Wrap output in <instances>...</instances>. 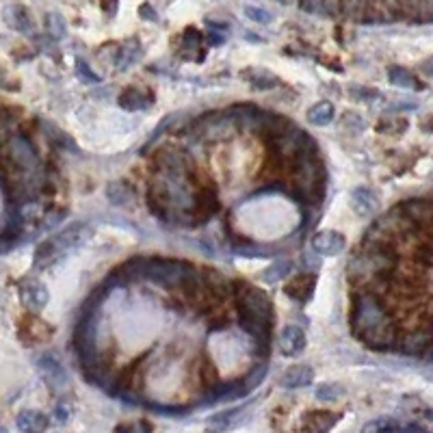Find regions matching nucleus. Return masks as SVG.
<instances>
[{
  "instance_id": "obj_25",
  "label": "nucleus",
  "mask_w": 433,
  "mask_h": 433,
  "mask_svg": "<svg viewBox=\"0 0 433 433\" xmlns=\"http://www.w3.org/2000/svg\"><path fill=\"white\" fill-rule=\"evenodd\" d=\"M11 11L15 13V20H11V24H13V27H15L17 31H22V33L31 31V20H29L27 11L22 9V7H13Z\"/></svg>"
},
{
  "instance_id": "obj_15",
  "label": "nucleus",
  "mask_w": 433,
  "mask_h": 433,
  "mask_svg": "<svg viewBox=\"0 0 433 433\" xmlns=\"http://www.w3.org/2000/svg\"><path fill=\"white\" fill-rule=\"evenodd\" d=\"M85 236V225L83 223H72L70 227H65V230H61L52 241L55 245L59 247V252H63V249H70V247H76Z\"/></svg>"
},
{
  "instance_id": "obj_24",
  "label": "nucleus",
  "mask_w": 433,
  "mask_h": 433,
  "mask_svg": "<svg viewBox=\"0 0 433 433\" xmlns=\"http://www.w3.org/2000/svg\"><path fill=\"white\" fill-rule=\"evenodd\" d=\"M130 197V191L126 189V185H122V182H113V185H108V199L113 204H124L128 201Z\"/></svg>"
},
{
  "instance_id": "obj_26",
  "label": "nucleus",
  "mask_w": 433,
  "mask_h": 433,
  "mask_svg": "<svg viewBox=\"0 0 433 433\" xmlns=\"http://www.w3.org/2000/svg\"><path fill=\"white\" fill-rule=\"evenodd\" d=\"M264 375H267L264 364H260V367H254V371L245 377V390H252V388H256V385L264 379Z\"/></svg>"
},
{
  "instance_id": "obj_22",
  "label": "nucleus",
  "mask_w": 433,
  "mask_h": 433,
  "mask_svg": "<svg viewBox=\"0 0 433 433\" xmlns=\"http://www.w3.org/2000/svg\"><path fill=\"white\" fill-rule=\"evenodd\" d=\"M343 397V388H340L338 383H323L316 388V399L318 401H325V403H332L336 399Z\"/></svg>"
},
{
  "instance_id": "obj_13",
  "label": "nucleus",
  "mask_w": 433,
  "mask_h": 433,
  "mask_svg": "<svg viewBox=\"0 0 433 433\" xmlns=\"http://www.w3.org/2000/svg\"><path fill=\"white\" fill-rule=\"evenodd\" d=\"M17 429L22 433H43L48 429V418H45L41 412H33V409H27V412L17 414Z\"/></svg>"
},
{
  "instance_id": "obj_19",
  "label": "nucleus",
  "mask_w": 433,
  "mask_h": 433,
  "mask_svg": "<svg viewBox=\"0 0 433 433\" xmlns=\"http://www.w3.org/2000/svg\"><path fill=\"white\" fill-rule=\"evenodd\" d=\"M308 120L316 126L329 124L334 120V104L332 102H318L308 111Z\"/></svg>"
},
{
  "instance_id": "obj_18",
  "label": "nucleus",
  "mask_w": 433,
  "mask_h": 433,
  "mask_svg": "<svg viewBox=\"0 0 433 433\" xmlns=\"http://www.w3.org/2000/svg\"><path fill=\"white\" fill-rule=\"evenodd\" d=\"M292 264L288 260H280L276 264H269L262 273H260V280L267 282V284H276V282H282L288 273H290Z\"/></svg>"
},
{
  "instance_id": "obj_9",
  "label": "nucleus",
  "mask_w": 433,
  "mask_h": 433,
  "mask_svg": "<svg viewBox=\"0 0 433 433\" xmlns=\"http://www.w3.org/2000/svg\"><path fill=\"white\" fill-rule=\"evenodd\" d=\"M343 249H345V236L338 232L325 230L312 239V252H316L318 256H338Z\"/></svg>"
},
{
  "instance_id": "obj_23",
  "label": "nucleus",
  "mask_w": 433,
  "mask_h": 433,
  "mask_svg": "<svg viewBox=\"0 0 433 433\" xmlns=\"http://www.w3.org/2000/svg\"><path fill=\"white\" fill-rule=\"evenodd\" d=\"M124 59H120V67H122V70H124V67H128L130 63H134L136 61V57H139L141 55V45L139 43H136V41H128L126 45H124Z\"/></svg>"
},
{
  "instance_id": "obj_4",
  "label": "nucleus",
  "mask_w": 433,
  "mask_h": 433,
  "mask_svg": "<svg viewBox=\"0 0 433 433\" xmlns=\"http://www.w3.org/2000/svg\"><path fill=\"white\" fill-rule=\"evenodd\" d=\"M197 271L189 262H180V260H148L145 264V280L158 284V286H167V288H185L187 282H191Z\"/></svg>"
},
{
  "instance_id": "obj_2",
  "label": "nucleus",
  "mask_w": 433,
  "mask_h": 433,
  "mask_svg": "<svg viewBox=\"0 0 433 433\" xmlns=\"http://www.w3.org/2000/svg\"><path fill=\"white\" fill-rule=\"evenodd\" d=\"M236 308H239V323L249 338L256 340L258 351L267 353L269 338H271V301L267 294L245 282H236Z\"/></svg>"
},
{
  "instance_id": "obj_7",
  "label": "nucleus",
  "mask_w": 433,
  "mask_h": 433,
  "mask_svg": "<svg viewBox=\"0 0 433 433\" xmlns=\"http://www.w3.org/2000/svg\"><path fill=\"white\" fill-rule=\"evenodd\" d=\"M314 284H316V278L312 273H299V276H294L286 286H284V292L292 301H299V304H306L312 299V292H314Z\"/></svg>"
},
{
  "instance_id": "obj_10",
  "label": "nucleus",
  "mask_w": 433,
  "mask_h": 433,
  "mask_svg": "<svg viewBox=\"0 0 433 433\" xmlns=\"http://www.w3.org/2000/svg\"><path fill=\"white\" fill-rule=\"evenodd\" d=\"M278 345H280V351L284 355H297L306 347V334L299 325H286L280 332Z\"/></svg>"
},
{
  "instance_id": "obj_17",
  "label": "nucleus",
  "mask_w": 433,
  "mask_h": 433,
  "mask_svg": "<svg viewBox=\"0 0 433 433\" xmlns=\"http://www.w3.org/2000/svg\"><path fill=\"white\" fill-rule=\"evenodd\" d=\"M148 104H150V98L139 89H126L120 96V106L126 111H139V108H145Z\"/></svg>"
},
{
  "instance_id": "obj_32",
  "label": "nucleus",
  "mask_w": 433,
  "mask_h": 433,
  "mask_svg": "<svg viewBox=\"0 0 433 433\" xmlns=\"http://www.w3.org/2000/svg\"><path fill=\"white\" fill-rule=\"evenodd\" d=\"M397 5H401L405 11H414V9H418L420 0H397Z\"/></svg>"
},
{
  "instance_id": "obj_30",
  "label": "nucleus",
  "mask_w": 433,
  "mask_h": 433,
  "mask_svg": "<svg viewBox=\"0 0 433 433\" xmlns=\"http://www.w3.org/2000/svg\"><path fill=\"white\" fill-rule=\"evenodd\" d=\"M390 425V420L388 418H377V420H371L367 427L362 429V433H381L385 427Z\"/></svg>"
},
{
  "instance_id": "obj_8",
  "label": "nucleus",
  "mask_w": 433,
  "mask_h": 433,
  "mask_svg": "<svg viewBox=\"0 0 433 433\" xmlns=\"http://www.w3.org/2000/svg\"><path fill=\"white\" fill-rule=\"evenodd\" d=\"M37 367L43 375V379L48 381L50 388L55 390H61L63 385L67 383V375H65V369L61 367V362L52 355H41L37 357Z\"/></svg>"
},
{
  "instance_id": "obj_27",
  "label": "nucleus",
  "mask_w": 433,
  "mask_h": 433,
  "mask_svg": "<svg viewBox=\"0 0 433 433\" xmlns=\"http://www.w3.org/2000/svg\"><path fill=\"white\" fill-rule=\"evenodd\" d=\"M247 78L252 80L254 87H260V89H267V87L276 85V78H273L271 74H267V72H260V76H249V74H247Z\"/></svg>"
},
{
  "instance_id": "obj_31",
  "label": "nucleus",
  "mask_w": 433,
  "mask_h": 433,
  "mask_svg": "<svg viewBox=\"0 0 433 433\" xmlns=\"http://www.w3.org/2000/svg\"><path fill=\"white\" fill-rule=\"evenodd\" d=\"M55 416H57V423H65L67 418H70V409L63 407V405H57V409H55Z\"/></svg>"
},
{
  "instance_id": "obj_1",
  "label": "nucleus",
  "mask_w": 433,
  "mask_h": 433,
  "mask_svg": "<svg viewBox=\"0 0 433 433\" xmlns=\"http://www.w3.org/2000/svg\"><path fill=\"white\" fill-rule=\"evenodd\" d=\"M351 329L364 345L377 351H397L399 327L388 314L381 297L369 290L353 292L351 306Z\"/></svg>"
},
{
  "instance_id": "obj_5",
  "label": "nucleus",
  "mask_w": 433,
  "mask_h": 433,
  "mask_svg": "<svg viewBox=\"0 0 433 433\" xmlns=\"http://www.w3.org/2000/svg\"><path fill=\"white\" fill-rule=\"evenodd\" d=\"M5 165H15V169H22L29 176L41 173V165L33 145L20 134L5 136Z\"/></svg>"
},
{
  "instance_id": "obj_16",
  "label": "nucleus",
  "mask_w": 433,
  "mask_h": 433,
  "mask_svg": "<svg viewBox=\"0 0 433 433\" xmlns=\"http://www.w3.org/2000/svg\"><path fill=\"white\" fill-rule=\"evenodd\" d=\"M351 206H353V211H355L357 215H369V213H373L375 206H377L375 193H373L371 189H364V187L355 189L353 195H351Z\"/></svg>"
},
{
  "instance_id": "obj_21",
  "label": "nucleus",
  "mask_w": 433,
  "mask_h": 433,
  "mask_svg": "<svg viewBox=\"0 0 433 433\" xmlns=\"http://www.w3.org/2000/svg\"><path fill=\"white\" fill-rule=\"evenodd\" d=\"M59 254V247L55 245V241H43L37 249H35V264L37 267H45V262H52L55 256Z\"/></svg>"
},
{
  "instance_id": "obj_29",
  "label": "nucleus",
  "mask_w": 433,
  "mask_h": 433,
  "mask_svg": "<svg viewBox=\"0 0 433 433\" xmlns=\"http://www.w3.org/2000/svg\"><path fill=\"white\" fill-rule=\"evenodd\" d=\"M48 29L55 37H61L65 33V24H63V20L59 15H48Z\"/></svg>"
},
{
  "instance_id": "obj_12",
  "label": "nucleus",
  "mask_w": 433,
  "mask_h": 433,
  "mask_svg": "<svg viewBox=\"0 0 433 433\" xmlns=\"http://www.w3.org/2000/svg\"><path fill=\"white\" fill-rule=\"evenodd\" d=\"M338 420V414L334 412H312L304 418L306 433H327Z\"/></svg>"
},
{
  "instance_id": "obj_6",
  "label": "nucleus",
  "mask_w": 433,
  "mask_h": 433,
  "mask_svg": "<svg viewBox=\"0 0 433 433\" xmlns=\"http://www.w3.org/2000/svg\"><path fill=\"white\" fill-rule=\"evenodd\" d=\"M397 351L405 355H427L433 351V332L429 325H418L399 336Z\"/></svg>"
},
{
  "instance_id": "obj_33",
  "label": "nucleus",
  "mask_w": 433,
  "mask_h": 433,
  "mask_svg": "<svg viewBox=\"0 0 433 433\" xmlns=\"http://www.w3.org/2000/svg\"><path fill=\"white\" fill-rule=\"evenodd\" d=\"M423 70H425V72H427V74H429V76L433 78V59H429V61H427V63L423 65Z\"/></svg>"
},
{
  "instance_id": "obj_34",
  "label": "nucleus",
  "mask_w": 433,
  "mask_h": 433,
  "mask_svg": "<svg viewBox=\"0 0 433 433\" xmlns=\"http://www.w3.org/2000/svg\"><path fill=\"white\" fill-rule=\"evenodd\" d=\"M3 433H7V431H5V429H3Z\"/></svg>"
},
{
  "instance_id": "obj_11",
  "label": "nucleus",
  "mask_w": 433,
  "mask_h": 433,
  "mask_svg": "<svg viewBox=\"0 0 433 433\" xmlns=\"http://www.w3.org/2000/svg\"><path fill=\"white\" fill-rule=\"evenodd\" d=\"M20 294H22V301H24L35 312L48 304V290H45V286L41 282H35V280L22 284Z\"/></svg>"
},
{
  "instance_id": "obj_20",
  "label": "nucleus",
  "mask_w": 433,
  "mask_h": 433,
  "mask_svg": "<svg viewBox=\"0 0 433 433\" xmlns=\"http://www.w3.org/2000/svg\"><path fill=\"white\" fill-rule=\"evenodd\" d=\"M390 83L397 85V87H403V89H420V83L416 80V76L412 72L403 70V67H390Z\"/></svg>"
},
{
  "instance_id": "obj_28",
  "label": "nucleus",
  "mask_w": 433,
  "mask_h": 433,
  "mask_svg": "<svg viewBox=\"0 0 433 433\" xmlns=\"http://www.w3.org/2000/svg\"><path fill=\"white\" fill-rule=\"evenodd\" d=\"M245 13L252 17L254 22H262V24H269L271 22V13L269 11H264V9H256V7H247L245 9Z\"/></svg>"
},
{
  "instance_id": "obj_3",
  "label": "nucleus",
  "mask_w": 433,
  "mask_h": 433,
  "mask_svg": "<svg viewBox=\"0 0 433 433\" xmlns=\"http://www.w3.org/2000/svg\"><path fill=\"white\" fill-rule=\"evenodd\" d=\"M292 193L306 204H318L325 191V169L318 154L299 156L292 161Z\"/></svg>"
},
{
  "instance_id": "obj_14",
  "label": "nucleus",
  "mask_w": 433,
  "mask_h": 433,
  "mask_svg": "<svg viewBox=\"0 0 433 433\" xmlns=\"http://www.w3.org/2000/svg\"><path fill=\"white\" fill-rule=\"evenodd\" d=\"M314 379V371L310 367H292L286 371V375L282 377V385L284 388H306Z\"/></svg>"
}]
</instances>
